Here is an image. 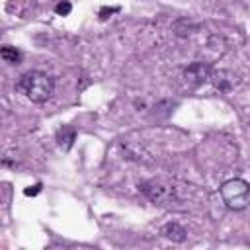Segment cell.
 I'll return each mask as SVG.
<instances>
[{
    "label": "cell",
    "mask_w": 250,
    "mask_h": 250,
    "mask_svg": "<svg viewBox=\"0 0 250 250\" xmlns=\"http://www.w3.org/2000/svg\"><path fill=\"white\" fill-rule=\"evenodd\" d=\"M70 10H72V4H70V2H66V0H62V2H59V4L55 6V12H57L59 16H68V14H70Z\"/></svg>",
    "instance_id": "9"
},
{
    "label": "cell",
    "mask_w": 250,
    "mask_h": 250,
    "mask_svg": "<svg viewBox=\"0 0 250 250\" xmlns=\"http://www.w3.org/2000/svg\"><path fill=\"white\" fill-rule=\"evenodd\" d=\"M139 189H141V191H143L150 201H154V203H166V201H170V199H172V189H170V188L160 186V184H158V182H154V180L141 184V186H139Z\"/></svg>",
    "instance_id": "3"
},
{
    "label": "cell",
    "mask_w": 250,
    "mask_h": 250,
    "mask_svg": "<svg viewBox=\"0 0 250 250\" xmlns=\"http://www.w3.org/2000/svg\"><path fill=\"white\" fill-rule=\"evenodd\" d=\"M162 234H164L168 240H172V242H184L188 232H186V229H184L182 225H178V223H168V225H164Z\"/></svg>",
    "instance_id": "6"
},
{
    "label": "cell",
    "mask_w": 250,
    "mask_h": 250,
    "mask_svg": "<svg viewBox=\"0 0 250 250\" xmlns=\"http://www.w3.org/2000/svg\"><path fill=\"white\" fill-rule=\"evenodd\" d=\"M221 197L229 209H234V211L246 209L250 205V184L240 178L227 180L221 186Z\"/></svg>",
    "instance_id": "2"
},
{
    "label": "cell",
    "mask_w": 250,
    "mask_h": 250,
    "mask_svg": "<svg viewBox=\"0 0 250 250\" xmlns=\"http://www.w3.org/2000/svg\"><path fill=\"white\" fill-rule=\"evenodd\" d=\"M211 82H213V86L215 88H219L221 92H230L234 86H236V74L234 72H230V70H215V72H211Z\"/></svg>",
    "instance_id": "4"
},
{
    "label": "cell",
    "mask_w": 250,
    "mask_h": 250,
    "mask_svg": "<svg viewBox=\"0 0 250 250\" xmlns=\"http://www.w3.org/2000/svg\"><path fill=\"white\" fill-rule=\"evenodd\" d=\"M0 55H2V59H4L6 62H12V64L21 62V51H20V49H16V47L4 45V47L0 49Z\"/></svg>",
    "instance_id": "7"
},
{
    "label": "cell",
    "mask_w": 250,
    "mask_h": 250,
    "mask_svg": "<svg viewBox=\"0 0 250 250\" xmlns=\"http://www.w3.org/2000/svg\"><path fill=\"white\" fill-rule=\"evenodd\" d=\"M16 90L20 94H23L27 100H31L35 104H43V102H47L53 96L55 80L47 72L29 70V72L20 76V80L16 82Z\"/></svg>",
    "instance_id": "1"
},
{
    "label": "cell",
    "mask_w": 250,
    "mask_h": 250,
    "mask_svg": "<svg viewBox=\"0 0 250 250\" xmlns=\"http://www.w3.org/2000/svg\"><path fill=\"white\" fill-rule=\"evenodd\" d=\"M209 76H211V70H209V64H207V62L195 61V62H191V64L186 68V78L191 80L193 84H201V82H205Z\"/></svg>",
    "instance_id": "5"
},
{
    "label": "cell",
    "mask_w": 250,
    "mask_h": 250,
    "mask_svg": "<svg viewBox=\"0 0 250 250\" xmlns=\"http://www.w3.org/2000/svg\"><path fill=\"white\" fill-rule=\"evenodd\" d=\"M39 191H41V184H35L33 189H25V195H35V193H39Z\"/></svg>",
    "instance_id": "10"
},
{
    "label": "cell",
    "mask_w": 250,
    "mask_h": 250,
    "mask_svg": "<svg viewBox=\"0 0 250 250\" xmlns=\"http://www.w3.org/2000/svg\"><path fill=\"white\" fill-rule=\"evenodd\" d=\"M113 12H119V8H102V18H107L105 14H113Z\"/></svg>",
    "instance_id": "11"
},
{
    "label": "cell",
    "mask_w": 250,
    "mask_h": 250,
    "mask_svg": "<svg viewBox=\"0 0 250 250\" xmlns=\"http://www.w3.org/2000/svg\"><path fill=\"white\" fill-rule=\"evenodd\" d=\"M74 137H76V133H74L72 129H62L57 139H59V145H61L64 150H68V148L72 146V143H74Z\"/></svg>",
    "instance_id": "8"
}]
</instances>
